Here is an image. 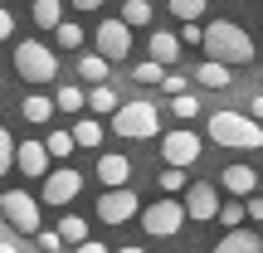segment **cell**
Instances as JSON below:
<instances>
[{"instance_id":"cell-1","label":"cell","mask_w":263,"mask_h":253,"mask_svg":"<svg viewBox=\"0 0 263 253\" xmlns=\"http://www.w3.org/2000/svg\"><path fill=\"white\" fill-rule=\"evenodd\" d=\"M200 49H205L210 64H254V39L244 34V25L239 20H210L205 29H200Z\"/></svg>"},{"instance_id":"cell-2","label":"cell","mask_w":263,"mask_h":253,"mask_svg":"<svg viewBox=\"0 0 263 253\" xmlns=\"http://www.w3.org/2000/svg\"><path fill=\"white\" fill-rule=\"evenodd\" d=\"M210 141L229 151H263V127L249 122L244 112H215L210 117Z\"/></svg>"},{"instance_id":"cell-3","label":"cell","mask_w":263,"mask_h":253,"mask_svg":"<svg viewBox=\"0 0 263 253\" xmlns=\"http://www.w3.org/2000/svg\"><path fill=\"white\" fill-rule=\"evenodd\" d=\"M112 131L122 141H156L161 137V112H156V103H122L112 112Z\"/></svg>"},{"instance_id":"cell-4","label":"cell","mask_w":263,"mask_h":253,"mask_svg":"<svg viewBox=\"0 0 263 253\" xmlns=\"http://www.w3.org/2000/svg\"><path fill=\"white\" fill-rule=\"evenodd\" d=\"M15 73L25 78V83H54L59 54L49 44H39V39H25V44H15Z\"/></svg>"},{"instance_id":"cell-5","label":"cell","mask_w":263,"mask_h":253,"mask_svg":"<svg viewBox=\"0 0 263 253\" xmlns=\"http://www.w3.org/2000/svg\"><path fill=\"white\" fill-rule=\"evenodd\" d=\"M200 156H205V141H200L195 131H185V127L166 131V141H161V161H166L171 170H185V166H195Z\"/></svg>"},{"instance_id":"cell-6","label":"cell","mask_w":263,"mask_h":253,"mask_svg":"<svg viewBox=\"0 0 263 253\" xmlns=\"http://www.w3.org/2000/svg\"><path fill=\"white\" fill-rule=\"evenodd\" d=\"M180 224H185V209H180V200H156V205L141 209V229H146L151 239H176Z\"/></svg>"},{"instance_id":"cell-7","label":"cell","mask_w":263,"mask_h":253,"mask_svg":"<svg viewBox=\"0 0 263 253\" xmlns=\"http://www.w3.org/2000/svg\"><path fill=\"white\" fill-rule=\"evenodd\" d=\"M0 215L10 219V224L20 229V234H39V200L25 195V190H10V195H0Z\"/></svg>"},{"instance_id":"cell-8","label":"cell","mask_w":263,"mask_h":253,"mask_svg":"<svg viewBox=\"0 0 263 253\" xmlns=\"http://www.w3.org/2000/svg\"><path fill=\"white\" fill-rule=\"evenodd\" d=\"M141 215V200H137V190H107L103 200H98V219L103 224H127V219H137Z\"/></svg>"},{"instance_id":"cell-9","label":"cell","mask_w":263,"mask_h":253,"mask_svg":"<svg viewBox=\"0 0 263 253\" xmlns=\"http://www.w3.org/2000/svg\"><path fill=\"white\" fill-rule=\"evenodd\" d=\"M78 190H83V176L73 166H59V170L44 176V205H73Z\"/></svg>"},{"instance_id":"cell-10","label":"cell","mask_w":263,"mask_h":253,"mask_svg":"<svg viewBox=\"0 0 263 253\" xmlns=\"http://www.w3.org/2000/svg\"><path fill=\"white\" fill-rule=\"evenodd\" d=\"M185 219H200V224H205V219H215L219 215V190L210 185V180H190L185 185Z\"/></svg>"},{"instance_id":"cell-11","label":"cell","mask_w":263,"mask_h":253,"mask_svg":"<svg viewBox=\"0 0 263 253\" xmlns=\"http://www.w3.org/2000/svg\"><path fill=\"white\" fill-rule=\"evenodd\" d=\"M93 54H103L107 64H112V59H127L132 54V29L122 25V20H103V25H98V49Z\"/></svg>"},{"instance_id":"cell-12","label":"cell","mask_w":263,"mask_h":253,"mask_svg":"<svg viewBox=\"0 0 263 253\" xmlns=\"http://www.w3.org/2000/svg\"><path fill=\"white\" fill-rule=\"evenodd\" d=\"M15 166H20V176H29V180L49 176V156H44L39 141H15Z\"/></svg>"},{"instance_id":"cell-13","label":"cell","mask_w":263,"mask_h":253,"mask_svg":"<svg viewBox=\"0 0 263 253\" xmlns=\"http://www.w3.org/2000/svg\"><path fill=\"white\" fill-rule=\"evenodd\" d=\"M219 185H224L229 195L249 200V195L258 190V170H254V166H224V170H219Z\"/></svg>"},{"instance_id":"cell-14","label":"cell","mask_w":263,"mask_h":253,"mask_svg":"<svg viewBox=\"0 0 263 253\" xmlns=\"http://www.w3.org/2000/svg\"><path fill=\"white\" fill-rule=\"evenodd\" d=\"M98 180H103L107 190H127V180H132V161L117 156V151H107V156L98 161Z\"/></svg>"},{"instance_id":"cell-15","label":"cell","mask_w":263,"mask_h":253,"mask_svg":"<svg viewBox=\"0 0 263 253\" xmlns=\"http://www.w3.org/2000/svg\"><path fill=\"white\" fill-rule=\"evenodd\" d=\"M210 253H263V239L254 234V229H229Z\"/></svg>"},{"instance_id":"cell-16","label":"cell","mask_w":263,"mask_h":253,"mask_svg":"<svg viewBox=\"0 0 263 253\" xmlns=\"http://www.w3.org/2000/svg\"><path fill=\"white\" fill-rule=\"evenodd\" d=\"M29 15L39 29H59L64 25V0H29Z\"/></svg>"},{"instance_id":"cell-17","label":"cell","mask_w":263,"mask_h":253,"mask_svg":"<svg viewBox=\"0 0 263 253\" xmlns=\"http://www.w3.org/2000/svg\"><path fill=\"white\" fill-rule=\"evenodd\" d=\"M180 59V39L176 34H166V29H156V34H151V64H176Z\"/></svg>"},{"instance_id":"cell-18","label":"cell","mask_w":263,"mask_h":253,"mask_svg":"<svg viewBox=\"0 0 263 253\" xmlns=\"http://www.w3.org/2000/svg\"><path fill=\"white\" fill-rule=\"evenodd\" d=\"M78 78H83L88 88L107 83V59L103 54H78Z\"/></svg>"},{"instance_id":"cell-19","label":"cell","mask_w":263,"mask_h":253,"mask_svg":"<svg viewBox=\"0 0 263 253\" xmlns=\"http://www.w3.org/2000/svg\"><path fill=\"white\" fill-rule=\"evenodd\" d=\"M83 103L93 107L98 117H107V112H117V107H122V98H117L107 83H98V88H88V98H83Z\"/></svg>"},{"instance_id":"cell-20","label":"cell","mask_w":263,"mask_h":253,"mask_svg":"<svg viewBox=\"0 0 263 253\" xmlns=\"http://www.w3.org/2000/svg\"><path fill=\"white\" fill-rule=\"evenodd\" d=\"M20 112H25V122H34V127H44L49 117H54V103H49L44 93H29L25 103H20Z\"/></svg>"},{"instance_id":"cell-21","label":"cell","mask_w":263,"mask_h":253,"mask_svg":"<svg viewBox=\"0 0 263 253\" xmlns=\"http://www.w3.org/2000/svg\"><path fill=\"white\" fill-rule=\"evenodd\" d=\"M54 234L64 239V244H73V248H78V244L88 239V219H83V215H64V219H59V229H54Z\"/></svg>"},{"instance_id":"cell-22","label":"cell","mask_w":263,"mask_h":253,"mask_svg":"<svg viewBox=\"0 0 263 253\" xmlns=\"http://www.w3.org/2000/svg\"><path fill=\"white\" fill-rule=\"evenodd\" d=\"M68 137H73V146H98V141H103V122H98V117H78V127L68 131Z\"/></svg>"},{"instance_id":"cell-23","label":"cell","mask_w":263,"mask_h":253,"mask_svg":"<svg viewBox=\"0 0 263 253\" xmlns=\"http://www.w3.org/2000/svg\"><path fill=\"white\" fill-rule=\"evenodd\" d=\"M195 78H200L205 88H229V83H234V68H224V64H200Z\"/></svg>"},{"instance_id":"cell-24","label":"cell","mask_w":263,"mask_h":253,"mask_svg":"<svg viewBox=\"0 0 263 253\" xmlns=\"http://www.w3.org/2000/svg\"><path fill=\"white\" fill-rule=\"evenodd\" d=\"M117 20H122L127 29H137V25H151V0H127Z\"/></svg>"},{"instance_id":"cell-25","label":"cell","mask_w":263,"mask_h":253,"mask_svg":"<svg viewBox=\"0 0 263 253\" xmlns=\"http://www.w3.org/2000/svg\"><path fill=\"white\" fill-rule=\"evenodd\" d=\"M39 146H44V156H59V161H68V156H73V137H68V131H49Z\"/></svg>"},{"instance_id":"cell-26","label":"cell","mask_w":263,"mask_h":253,"mask_svg":"<svg viewBox=\"0 0 263 253\" xmlns=\"http://www.w3.org/2000/svg\"><path fill=\"white\" fill-rule=\"evenodd\" d=\"M205 10H210V0H171V15H176V20H185V25L205 20Z\"/></svg>"},{"instance_id":"cell-27","label":"cell","mask_w":263,"mask_h":253,"mask_svg":"<svg viewBox=\"0 0 263 253\" xmlns=\"http://www.w3.org/2000/svg\"><path fill=\"white\" fill-rule=\"evenodd\" d=\"M54 107H59V112H83V88H78V83H68V88H59V98H54Z\"/></svg>"},{"instance_id":"cell-28","label":"cell","mask_w":263,"mask_h":253,"mask_svg":"<svg viewBox=\"0 0 263 253\" xmlns=\"http://www.w3.org/2000/svg\"><path fill=\"white\" fill-rule=\"evenodd\" d=\"M156 185H161V195H176V190H185L190 185V176H185V170H171V166H161V176H156Z\"/></svg>"},{"instance_id":"cell-29","label":"cell","mask_w":263,"mask_h":253,"mask_svg":"<svg viewBox=\"0 0 263 253\" xmlns=\"http://www.w3.org/2000/svg\"><path fill=\"white\" fill-rule=\"evenodd\" d=\"M54 39H59L64 49H83V25H73V20H64V25L54 29Z\"/></svg>"},{"instance_id":"cell-30","label":"cell","mask_w":263,"mask_h":253,"mask_svg":"<svg viewBox=\"0 0 263 253\" xmlns=\"http://www.w3.org/2000/svg\"><path fill=\"white\" fill-rule=\"evenodd\" d=\"M132 78H137L141 88H156L161 78H166V68H161V64H151V59H146V64H137V68H132Z\"/></svg>"},{"instance_id":"cell-31","label":"cell","mask_w":263,"mask_h":253,"mask_svg":"<svg viewBox=\"0 0 263 253\" xmlns=\"http://www.w3.org/2000/svg\"><path fill=\"white\" fill-rule=\"evenodd\" d=\"M171 112H176L180 122H190V117L200 112V98H195V93H180V98H171Z\"/></svg>"},{"instance_id":"cell-32","label":"cell","mask_w":263,"mask_h":253,"mask_svg":"<svg viewBox=\"0 0 263 253\" xmlns=\"http://www.w3.org/2000/svg\"><path fill=\"white\" fill-rule=\"evenodd\" d=\"M219 224H224V229H244V205H239V200H229V205H219Z\"/></svg>"},{"instance_id":"cell-33","label":"cell","mask_w":263,"mask_h":253,"mask_svg":"<svg viewBox=\"0 0 263 253\" xmlns=\"http://www.w3.org/2000/svg\"><path fill=\"white\" fill-rule=\"evenodd\" d=\"M15 166V137H10V127H0V176Z\"/></svg>"},{"instance_id":"cell-34","label":"cell","mask_w":263,"mask_h":253,"mask_svg":"<svg viewBox=\"0 0 263 253\" xmlns=\"http://www.w3.org/2000/svg\"><path fill=\"white\" fill-rule=\"evenodd\" d=\"M34 239H39V253H59V248H64V239H59L54 229H39Z\"/></svg>"},{"instance_id":"cell-35","label":"cell","mask_w":263,"mask_h":253,"mask_svg":"<svg viewBox=\"0 0 263 253\" xmlns=\"http://www.w3.org/2000/svg\"><path fill=\"white\" fill-rule=\"evenodd\" d=\"M161 88H166L171 98H180V93H185V78H180V73H166V78H161Z\"/></svg>"},{"instance_id":"cell-36","label":"cell","mask_w":263,"mask_h":253,"mask_svg":"<svg viewBox=\"0 0 263 253\" xmlns=\"http://www.w3.org/2000/svg\"><path fill=\"white\" fill-rule=\"evenodd\" d=\"M180 44H190V49H200V25H180Z\"/></svg>"},{"instance_id":"cell-37","label":"cell","mask_w":263,"mask_h":253,"mask_svg":"<svg viewBox=\"0 0 263 253\" xmlns=\"http://www.w3.org/2000/svg\"><path fill=\"white\" fill-rule=\"evenodd\" d=\"M244 117H249V122H258V127H263V93H254V98H249V112H244Z\"/></svg>"},{"instance_id":"cell-38","label":"cell","mask_w":263,"mask_h":253,"mask_svg":"<svg viewBox=\"0 0 263 253\" xmlns=\"http://www.w3.org/2000/svg\"><path fill=\"white\" fill-rule=\"evenodd\" d=\"M10 34H15V15H10V10L5 5H0V44H5V39Z\"/></svg>"},{"instance_id":"cell-39","label":"cell","mask_w":263,"mask_h":253,"mask_svg":"<svg viewBox=\"0 0 263 253\" xmlns=\"http://www.w3.org/2000/svg\"><path fill=\"white\" fill-rule=\"evenodd\" d=\"M244 215H249V219H263V195H249V205H244Z\"/></svg>"},{"instance_id":"cell-40","label":"cell","mask_w":263,"mask_h":253,"mask_svg":"<svg viewBox=\"0 0 263 253\" xmlns=\"http://www.w3.org/2000/svg\"><path fill=\"white\" fill-rule=\"evenodd\" d=\"M73 253H107V244H98V239H83V244H78Z\"/></svg>"},{"instance_id":"cell-41","label":"cell","mask_w":263,"mask_h":253,"mask_svg":"<svg viewBox=\"0 0 263 253\" xmlns=\"http://www.w3.org/2000/svg\"><path fill=\"white\" fill-rule=\"evenodd\" d=\"M73 5H78V10H103L107 0H73Z\"/></svg>"},{"instance_id":"cell-42","label":"cell","mask_w":263,"mask_h":253,"mask_svg":"<svg viewBox=\"0 0 263 253\" xmlns=\"http://www.w3.org/2000/svg\"><path fill=\"white\" fill-rule=\"evenodd\" d=\"M107 253H146V248H137V244H127V248H107Z\"/></svg>"},{"instance_id":"cell-43","label":"cell","mask_w":263,"mask_h":253,"mask_svg":"<svg viewBox=\"0 0 263 253\" xmlns=\"http://www.w3.org/2000/svg\"><path fill=\"white\" fill-rule=\"evenodd\" d=\"M0 253H20L15 244H10V239H0Z\"/></svg>"},{"instance_id":"cell-44","label":"cell","mask_w":263,"mask_h":253,"mask_svg":"<svg viewBox=\"0 0 263 253\" xmlns=\"http://www.w3.org/2000/svg\"><path fill=\"white\" fill-rule=\"evenodd\" d=\"M258 185H263V176H258Z\"/></svg>"}]
</instances>
